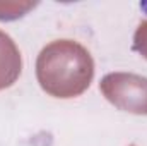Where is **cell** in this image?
<instances>
[{
    "label": "cell",
    "instance_id": "1",
    "mask_svg": "<svg viewBox=\"0 0 147 146\" xmlns=\"http://www.w3.org/2000/svg\"><path fill=\"white\" fill-rule=\"evenodd\" d=\"M36 76L48 95L74 98L89 88L94 77V62L80 43L57 40L39 52Z\"/></svg>",
    "mask_w": 147,
    "mask_h": 146
},
{
    "label": "cell",
    "instance_id": "2",
    "mask_svg": "<svg viewBox=\"0 0 147 146\" xmlns=\"http://www.w3.org/2000/svg\"><path fill=\"white\" fill-rule=\"evenodd\" d=\"M99 89L120 110L147 115V77L113 72L103 77Z\"/></svg>",
    "mask_w": 147,
    "mask_h": 146
},
{
    "label": "cell",
    "instance_id": "3",
    "mask_svg": "<svg viewBox=\"0 0 147 146\" xmlns=\"http://www.w3.org/2000/svg\"><path fill=\"white\" fill-rule=\"evenodd\" d=\"M22 71L21 52L12 38L0 31V91L10 88Z\"/></svg>",
    "mask_w": 147,
    "mask_h": 146
},
{
    "label": "cell",
    "instance_id": "4",
    "mask_svg": "<svg viewBox=\"0 0 147 146\" xmlns=\"http://www.w3.org/2000/svg\"><path fill=\"white\" fill-rule=\"evenodd\" d=\"M34 3H0V19L10 21L24 16L28 9H31Z\"/></svg>",
    "mask_w": 147,
    "mask_h": 146
},
{
    "label": "cell",
    "instance_id": "5",
    "mask_svg": "<svg viewBox=\"0 0 147 146\" xmlns=\"http://www.w3.org/2000/svg\"><path fill=\"white\" fill-rule=\"evenodd\" d=\"M134 46L147 59V21L140 23V26L135 33V45Z\"/></svg>",
    "mask_w": 147,
    "mask_h": 146
}]
</instances>
